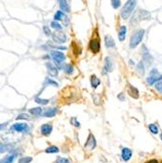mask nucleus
<instances>
[{
	"mask_svg": "<svg viewBox=\"0 0 162 163\" xmlns=\"http://www.w3.org/2000/svg\"><path fill=\"white\" fill-rule=\"evenodd\" d=\"M50 56H51V58L53 59L54 61V65L57 66V68L59 69H63V63L66 60V55L63 54L62 51H60V50H56V49H53L51 50V52H50Z\"/></svg>",
	"mask_w": 162,
	"mask_h": 163,
	"instance_id": "f257e3e1",
	"label": "nucleus"
},
{
	"mask_svg": "<svg viewBox=\"0 0 162 163\" xmlns=\"http://www.w3.org/2000/svg\"><path fill=\"white\" fill-rule=\"evenodd\" d=\"M136 0H128L125 3V5L123 6V8L121 9L120 16L123 20L128 19L132 14V12L134 11L135 7H136Z\"/></svg>",
	"mask_w": 162,
	"mask_h": 163,
	"instance_id": "f03ea898",
	"label": "nucleus"
},
{
	"mask_svg": "<svg viewBox=\"0 0 162 163\" xmlns=\"http://www.w3.org/2000/svg\"><path fill=\"white\" fill-rule=\"evenodd\" d=\"M150 18V13L146 11V10H137L134 13V15L131 19V25H137L138 23H140L141 21L144 20H147Z\"/></svg>",
	"mask_w": 162,
	"mask_h": 163,
	"instance_id": "7ed1b4c3",
	"label": "nucleus"
},
{
	"mask_svg": "<svg viewBox=\"0 0 162 163\" xmlns=\"http://www.w3.org/2000/svg\"><path fill=\"white\" fill-rule=\"evenodd\" d=\"M144 35V29H139V31H137L136 32H134L133 34L131 35V38H130V44H129L130 48L131 49L136 48L142 42V40H143Z\"/></svg>",
	"mask_w": 162,
	"mask_h": 163,
	"instance_id": "20e7f679",
	"label": "nucleus"
},
{
	"mask_svg": "<svg viewBox=\"0 0 162 163\" xmlns=\"http://www.w3.org/2000/svg\"><path fill=\"white\" fill-rule=\"evenodd\" d=\"M51 37L53 42L57 43V44H63V43H65L67 40L66 33H63V31H56L52 32Z\"/></svg>",
	"mask_w": 162,
	"mask_h": 163,
	"instance_id": "39448f33",
	"label": "nucleus"
},
{
	"mask_svg": "<svg viewBox=\"0 0 162 163\" xmlns=\"http://www.w3.org/2000/svg\"><path fill=\"white\" fill-rule=\"evenodd\" d=\"M54 21H57V22H62L63 25L65 26H69V18L66 15V13L65 12H63V11H57L56 12V14L54 15Z\"/></svg>",
	"mask_w": 162,
	"mask_h": 163,
	"instance_id": "423d86ee",
	"label": "nucleus"
},
{
	"mask_svg": "<svg viewBox=\"0 0 162 163\" xmlns=\"http://www.w3.org/2000/svg\"><path fill=\"white\" fill-rule=\"evenodd\" d=\"M89 49L93 54H98L101 50V42L99 38H93L89 42Z\"/></svg>",
	"mask_w": 162,
	"mask_h": 163,
	"instance_id": "0eeeda50",
	"label": "nucleus"
},
{
	"mask_svg": "<svg viewBox=\"0 0 162 163\" xmlns=\"http://www.w3.org/2000/svg\"><path fill=\"white\" fill-rule=\"evenodd\" d=\"M45 66L47 68V73H48L49 76H51V77H57V76H58L59 69L57 68V66L55 65L50 62H46Z\"/></svg>",
	"mask_w": 162,
	"mask_h": 163,
	"instance_id": "6e6552de",
	"label": "nucleus"
},
{
	"mask_svg": "<svg viewBox=\"0 0 162 163\" xmlns=\"http://www.w3.org/2000/svg\"><path fill=\"white\" fill-rule=\"evenodd\" d=\"M96 146H97V142H96L95 136H94L92 133H90L88 138H87L85 145H84V147H85V148L89 149V151H93V149H95Z\"/></svg>",
	"mask_w": 162,
	"mask_h": 163,
	"instance_id": "1a4fd4ad",
	"label": "nucleus"
},
{
	"mask_svg": "<svg viewBox=\"0 0 162 163\" xmlns=\"http://www.w3.org/2000/svg\"><path fill=\"white\" fill-rule=\"evenodd\" d=\"M113 69V63H112V60H111L109 57H107L104 59V68H103V71H102V74L103 75H106L107 73L109 72L112 71Z\"/></svg>",
	"mask_w": 162,
	"mask_h": 163,
	"instance_id": "9d476101",
	"label": "nucleus"
},
{
	"mask_svg": "<svg viewBox=\"0 0 162 163\" xmlns=\"http://www.w3.org/2000/svg\"><path fill=\"white\" fill-rule=\"evenodd\" d=\"M12 130L19 133H26L28 131V125L25 122L15 123V124L12 125Z\"/></svg>",
	"mask_w": 162,
	"mask_h": 163,
	"instance_id": "9b49d317",
	"label": "nucleus"
},
{
	"mask_svg": "<svg viewBox=\"0 0 162 163\" xmlns=\"http://www.w3.org/2000/svg\"><path fill=\"white\" fill-rule=\"evenodd\" d=\"M40 131H41L42 135L49 136L53 131V126L51 123H45V124H43L41 127H40Z\"/></svg>",
	"mask_w": 162,
	"mask_h": 163,
	"instance_id": "f8f14e48",
	"label": "nucleus"
},
{
	"mask_svg": "<svg viewBox=\"0 0 162 163\" xmlns=\"http://www.w3.org/2000/svg\"><path fill=\"white\" fill-rule=\"evenodd\" d=\"M57 114H58V108H46L45 111H43L42 112V115L44 117H48V118H51L54 117Z\"/></svg>",
	"mask_w": 162,
	"mask_h": 163,
	"instance_id": "ddd939ff",
	"label": "nucleus"
},
{
	"mask_svg": "<svg viewBox=\"0 0 162 163\" xmlns=\"http://www.w3.org/2000/svg\"><path fill=\"white\" fill-rule=\"evenodd\" d=\"M133 152L129 148H123L122 151H121V157L124 161H129L131 157H132Z\"/></svg>",
	"mask_w": 162,
	"mask_h": 163,
	"instance_id": "4468645a",
	"label": "nucleus"
},
{
	"mask_svg": "<svg viewBox=\"0 0 162 163\" xmlns=\"http://www.w3.org/2000/svg\"><path fill=\"white\" fill-rule=\"evenodd\" d=\"M143 60L147 62L148 65L151 64V62H153V57H151L150 51L147 49L146 46H143Z\"/></svg>",
	"mask_w": 162,
	"mask_h": 163,
	"instance_id": "2eb2a0df",
	"label": "nucleus"
},
{
	"mask_svg": "<svg viewBox=\"0 0 162 163\" xmlns=\"http://www.w3.org/2000/svg\"><path fill=\"white\" fill-rule=\"evenodd\" d=\"M58 3H59V6L61 8V11L65 12V13H69L72 10H70L69 7V4L67 3L66 0H58Z\"/></svg>",
	"mask_w": 162,
	"mask_h": 163,
	"instance_id": "dca6fc26",
	"label": "nucleus"
},
{
	"mask_svg": "<svg viewBox=\"0 0 162 163\" xmlns=\"http://www.w3.org/2000/svg\"><path fill=\"white\" fill-rule=\"evenodd\" d=\"M126 34H127V28L125 25H121L119 28V31H118V39L120 41H124L126 38Z\"/></svg>",
	"mask_w": 162,
	"mask_h": 163,
	"instance_id": "f3484780",
	"label": "nucleus"
},
{
	"mask_svg": "<svg viewBox=\"0 0 162 163\" xmlns=\"http://www.w3.org/2000/svg\"><path fill=\"white\" fill-rule=\"evenodd\" d=\"M104 45L107 48H113L115 47V41L110 35H106L104 36Z\"/></svg>",
	"mask_w": 162,
	"mask_h": 163,
	"instance_id": "a211bd4d",
	"label": "nucleus"
},
{
	"mask_svg": "<svg viewBox=\"0 0 162 163\" xmlns=\"http://www.w3.org/2000/svg\"><path fill=\"white\" fill-rule=\"evenodd\" d=\"M16 154H8L0 159V163H13L15 161Z\"/></svg>",
	"mask_w": 162,
	"mask_h": 163,
	"instance_id": "6ab92c4d",
	"label": "nucleus"
},
{
	"mask_svg": "<svg viewBox=\"0 0 162 163\" xmlns=\"http://www.w3.org/2000/svg\"><path fill=\"white\" fill-rule=\"evenodd\" d=\"M43 86H44V88L46 87V86H54V87H58L59 83L57 82L56 80H54V79H52V78L47 77V78H45L44 82H43Z\"/></svg>",
	"mask_w": 162,
	"mask_h": 163,
	"instance_id": "aec40b11",
	"label": "nucleus"
},
{
	"mask_svg": "<svg viewBox=\"0 0 162 163\" xmlns=\"http://www.w3.org/2000/svg\"><path fill=\"white\" fill-rule=\"evenodd\" d=\"M29 114H32L33 116H40L42 115V112H43V108H40V106H37V108H29L28 109Z\"/></svg>",
	"mask_w": 162,
	"mask_h": 163,
	"instance_id": "412c9836",
	"label": "nucleus"
},
{
	"mask_svg": "<svg viewBox=\"0 0 162 163\" xmlns=\"http://www.w3.org/2000/svg\"><path fill=\"white\" fill-rule=\"evenodd\" d=\"M128 93L130 94L131 97H133L135 99L139 98V91L136 87H134L132 85H129V88H128Z\"/></svg>",
	"mask_w": 162,
	"mask_h": 163,
	"instance_id": "4be33fe9",
	"label": "nucleus"
},
{
	"mask_svg": "<svg viewBox=\"0 0 162 163\" xmlns=\"http://www.w3.org/2000/svg\"><path fill=\"white\" fill-rule=\"evenodd\" d=\"M90 83H91V86H92L93 88H97L98 86L101 84V80L97 77L96 75H92L90 78Z\"/></svg>",
	"mask_w": 162,
	"mask_h": 163,
	"instance_id": "5701e85b",
	"label": "nucleus"
},
{
	"mask_svg": "<svg viewBox=\"0 0 162 163\" xmlns=\"http://www.w3.org/2000/svg\"><path fill=\"white\" fill-rule=\"evenodd\" d=\"M63 69L65 71V72L66 74H72L73 71H74V68H73V66H72V64H63Z\"/></svg>",
	"mask_w": 162,
	"mask_h": 163,
	"instance_id": "b1692460",
	"label": "nucleus"
},
{
	"mask_svg": "<svg viewBox=\"0 0 162 163\" xmlns=\"http://www.w3.org/2000/svg\"><path fill=\"white\" fill-rule=\"evenodd\" d=\"M59 148L56 147V146H51V147H48L46 149H45V152L47 154H57V152H59Z\"/></svg>",
	"mask_w": 162,
	"mask_h": 163,
	"instance_id": "393cba45",
	"label": "nucleus"
},
{
	"mask_svg": "<svg viewBox=\"0 0 162 163\" xmlns=\"http://www.w3.org/2000/svg\"><path fill=\"white\" fill-rule=\"evenodd\" d=\"M51 25L52 28L56 29V31H62V29H63L62 25H60L57 21H53V22H51V25Z\"/></svg>",
	"mask_w": 162,
	"mask_h": 163,
	"instance_id": "a878e982",
	"label": "nucleus"
},
{
	"mask_svg": "<svg viewBox=\"0 0 162 163\" xmlns=\"http://www.w3.org/2000/svg\"><path fill=\"white\" fill-rule=\"evenodd\" d=\"M34 101H35V103H37V104L42 105V106H46V105H48V104H49V100L41 99V98H39V97H36Z\"/></svg>",
	"mask_w": 162,
	"mask_h": 163,
	"instance_id": "bb28decb",
	"label": "nucleus"
},
{
	"mask_svg": "<svg viewBox=\"0 0 162 163\" xmlns=\"http://www.w3.org/2000/svg\"><path fill=\"white\" fill-rule=\"evenodd\" d=\"M137 71L140 74L143 75L144 73V65L143 64V62H140L139 64L137 65Z\"/></svg>",
	"mask_w": 162,
	"mask_h": 163,
	"instance_id": "cd10ccee",
	"label": "nucleus"
},
{
	"mask_svg": "<svg viewBox=\"0 0 162 163\" xmlns=\"http://www.w3.org/2000/svg\"><path fill=\"white\" fill-rule=\"evenodd\" d=\"M32 161V157L30 156H23V157H21L19 159L18 163H29Z\"/></svg>",
	"mask_w": 162,
	"mask_h": 163,
	"instance_id": "c85d7f7f",
	"label": "nucleus"
},
{
	"mask_svg": "<svg viewBox=\"0 0 162 163\" xmlns=\"http://www.w3.org/2000/svg\"><path fill=\"white\" fill-rule=\"evenodd\" d=\"M148 129L153 134H158V127L156 124H150L148 125Z\"/></svg>",
	"mask_w": 162,
	"mask_h": 163,
	"instance_id": "c756f323",
	"label": "nucleus"
},
{
	"mask_svg": "<svg viewBox=\"0 0 162 163\" xmlns=\"http://www.w3.org/2000/svg\"><path fill=\"white\" fill-rule=\"evenodd\" d=\"M121 5V1L120 0H111V6L114 9H118Z\"/></svg>",
	"mask_w": 162,
	"mask_h": 163,
	"instance_id": "7c9ffc66",
	"label": "nucleus"
},
{
	"mask_svg": "<svg viewBox=\"0 0 162 163\" xmlns=\"http://www.w3.org/2000/svg\"><path fill=\"white\" fill-rule=\"evenodd\" d=\"M43 31H44V34L46 36H51V34H52L51 29H50V28H49L48 25H44V26H43Z\"/></svg>",
	"mask_w": 162,
	"mask_h": 163,
	"instance_id": "2f4dec72",
	"label": "nucleus"
},
{
	"mask_svg": "<svg viewBox=\"0 0 162 163\" xmlns=\"http://www.w3.org/2000/svg\"><path fill=\"white\" fill-rule=\"evenodd\" d=\"M70 123H72V125L75 126V127H80V122L77 120L76 117H72V118H70Z\"/></svg>",
	"mask_w": 162,
	"mask_h": 163,
	"instance_id": "473e14b6",
	"label": "nucleus"
},
{
	"mask_svg": "<svg viewBox=\"0 0 162 163\" xmlns=\"http://www.w3.org/2000/svg\"><path fill=\"white\" fill-rule=\"evenodd\" d=\"M56 163H70V161L66 157H61V156H59V157L57 158Z\"/></svg>",
	"mask_w": 162,
	"mask_h": 163,
	"instance_id": "72a5a7b5",
	"label": "nucleus"
},
{
	"mask_svg": "<svg viewBox=\"0 0 162 163\" xmlns=\"http://www.w3.org/2000/svg\"><path fill=\"white\" fill-rule=\"evenodd\" d=\"M155 89L162 94V80L156 81V83H155Z\"/></svg>",
	"mask_w": 162,
	"mask_h": 163,
	"instance_id": "f704fd0d",
	"label": "nucleus"
},
{
	"mask_svg": "<svg viewBox=\"0 0 162 163\" xmlns=\"http://www.w3.org/2000/svg\"><path fill=\"white\" fill-rule=\"evenodd\" d=\"M16 119H18V120H20V119H26V120H28L29 116L26 114H20V115L17 116Z\"/></svg>",
	"mask_w": 162,
	"mask_h": 163,
	"instance_id": "c9c22d12",
	"label": "nucleus"
},
{
	"mask_svg": "<svg viewBox=\"0 0 162 163\" xmlns=\"http://www.w3.org/2000/svg\"><path fill=\"white\" fill-rule=\"evenodd\" d=\"M144 163H162V160L161 161H158L157 159H150V160L146 161Z\"/></svg>",
	"mask_w": 162,
	"mask_h": 163,
	"instance_id": "e433bc0d",
	"label": "nucleus"
},
{
	"mask_svg": "<svg viewBox=\"0 0 162 163\" xmlns=\"http://www.w3.org/2000/svg\"><path fill=\"white\" fill-rule=\"evenodd\" d=\"M117 98L119 99L120 101H122V102H123V101H124V94H123V93H120V94L117 96Z\"/></svg>",
	"mask_w": 162,
	"mask_h": 163,
	"instance_id": "4c0bfd02",
	"label": "nucleus"
},
{
	"mask_svg": "<svg viewBox=\"0 0 162 163\" xmlns=\"http://www.w3.org/2000/svg\"><path fill=\"white\" fill-rule=\"evenodd\" d=\"M43 59H44V60H50V59H51V56L46 55V56H44V57H43Z\"/></svg>",
	"mask_w": 162,
	"mask_h": 163,
	"instance_id": "58836bf2",
	"label": "nucleus"
},
{
	"mask_svg": "<svg viewBox=\"0 0 162 163\" xmlns=\"http://www.w3.org/2000/svg\"><path fill=\"white\" fill-rule=\"evenodd\" d=\"M6 151V148H4L3 147H0V154H1V152H4Z\"/></svg>",
	"mask_w": 162,
	"mask_h": 163,
	"instance_id": "ea45409f",
	"label": "nucleus"
},
{
	"mask_svg": "<svg viewBox=\"0 0 162 163\" xmlns=\"http://www.w3.org/2000/svg\"><path fill=\"white\" fill-rule=\"evenodd\" d=\"M129 63H130V65H133L135 64V63H133V61H132V60H130V61H129Z\"/></svg>",
	"mask_w": 162,
	"mask_h": 163,
	"instance_id": "a19ab883",
	"label": "nucleus"
},
{
	"mask_svg": "<svg viewBox=\"0 0 162 163\" xmlns=\"http://www.w3.org/2000/svg\"><path fill=\"white\" fill-rule=\"evenodd\" d=\"M159 80H162V75H160L159 77H158V79H157V81H159Z\"/></svg>",
	"mask_w": 162,
	"mask_h": 163,
	"instance_id": "79ce46f5",
	"label": "nucleus"
},
{
	"mask_svg": "<svg viewBox=\"0 0 162 163\" xmlns=\"http://www.w3.org/2000/svg\"><path fill=\"white\" fill-rule=\"evenodd\" d=\"M160 139H161V141H162V134L160 135Z\"/></svg>",
	"mask_w": 162,
	"mask_h": 163,
	"instance_id": "37998d69",
	"label": "nucleus"
}]
</instances>
